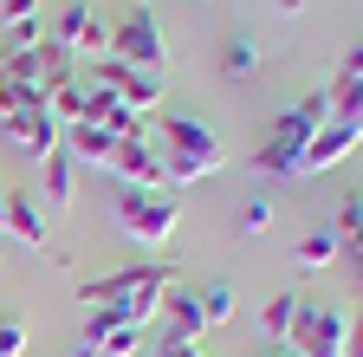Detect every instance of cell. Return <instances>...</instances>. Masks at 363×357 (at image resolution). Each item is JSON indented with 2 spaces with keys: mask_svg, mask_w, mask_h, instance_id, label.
I'll use <instances>...</instances> for the list:
<instances>
[{
  "mask_svg": "<svg viewBox=\"0 0 363 357\" xmlns=\"http://www.w3.org/2000/svg\"><path fill=\"white\" fill-rule=\"evenodd\" d=\"M363 143V117H325V130L305 143V156H298V175H325V169H337L350 150Z\"/></svg>",
  "mask_w": 363,
  "mask_h": 357,
  "instance_id": "obj_8",
  "label": "cell"
},
{
  "mask_svg": "<svg viewBox=\"0 0 363 357\" xmlns=\"http://www.w3.org/2000/svg\"><path fill=\"white\" fill-rule=\"evenodd\" d=\"M39 169H45V208H72L78 202V163H72V150L59 143Z\"/></svg>",
  "mask_w": 363,
  "mask_h": 357,
  "instance_id": "obj_16",
  "label": "cell"
},
{
  "mask_svg": "<svg viewBox=\"0 0 363 357\" xmlns=\"http://www.w3.org/2000/svg\"><path fill=\"white\" fill-rule=\"evenodd\" d=\"M279 13H286V20H292V13H305V0H279Z\"/></svg>",
  "mask_w": 363,
  "mask_h": 357,
  "instance_id": "obj_26",
  "label": "cell"
},
{
  "mask_svg": "<svg viewBox=\"0 0 363 357\" xmlns=\"http://www.w3.org/2000/svg\"><path fill=\"white\" fill-rule=\"evenodd\" d=\"M84 78H91V84H104L111 98H123L136 117H156V111H162V92H169V78L130 72V65H123V59H111V53H104V59H91V65H84Z\"/></svg>",
  "mask_w": 363,
  "mask_h": 357,
  "instance_id": "obj_6",
  "label": "cell"
},
{
  "mask_svg": "<svg viewBox=\"0 0 363 357\" xmlns=\"http://www.w3.org/2000/svg\"><path fill=\"white\" fill-rule=\"evenodd\" d=\"M52 39H59L65 53H78V59H84V53H91V59H104V53H111V26H104L98 13H91L84 0H78V7H65V13H59Z\"/></svg>",
  "mask_w": 363,
  "mask_h": 357,
  "instance_id": "obj_11",
  "label": "cell"
},
{
  "mask_svg": "<svg viewBox=\"0 0 363 357\" xmlns=\"http://www.w3.org/2000/svg\"><path fill=\"white\" fill-rule=\"evenodd\" d=\"M182 221V202L162 195V189H123L117 195V228L136 241V247H162Z\"/></svg>",
  "mask_w": 363,
  "mask_h": 357,
  "instance_id": "obj_3",
  "label": "cell"
},
{
  "mask_svg": "<svg viewBox=\"0 0 363 357\" xmlns=\"http://www.w3.org/2000/svg\"><path fill=\"white\" fill-rule=\"evenodd\" d=\"M156 150H162V175L169 182H208V175L227 163L220 137L201 123V117H156Z\"/></svg>",
  "mask_w": 363,
  "mask_h": 357,
  "instance_id": "obj_2",
  "label": "cell"
},
{
  "mask_svg": "<svg viewBox=\"0 0 363 357\" xmlns=\"http://www.w3.org/2000/svg\"><path fill=\"white\" fill-rule=\"evenodd\" d=\"M259 59H266V53H259V39H253V33H240V39H227L220 72H227V78H253V72H259Z\"/></svg>",
  "mask_w": 363,
  "mask_h": 357,
  "instance_id": "obj_18",
  "label": "cell"
},
{
  "mask_svg": "<svg viewBox=\"0 0 363 357\" xmlns=\"http://www.w3.org/2000/svg\"><path fill=\"white\" fill-rule=\"evenodd\" d=\"M156 273H162V260H150V266H117V273H104V280L84 286V305H117V299H130V292H143Z\"/></svg>",
  "mask_w": 363,
  "mask_h": 357,
  "instance_id": "obj_13",
  "label": "cell"
},
{
  "mask_svg": "<svg viewBox=\"0 0 363 357\" xmlns=\"http://www.w3.org/2000/svg\"><path fill=\"white\" fill-rule=\"evenodd\" d=\"M136 7H156V0H136Z\"/></svg>",
  "mask_w": 363,
  "mask_h": 357,
  "instance_id": "obj_27",
  "label": "cell"
},
{
  "mask_svg": "<svg viewBox=\"0 0 363 357\" xmlns=\"http://www.w3.org/2000/svg\"><path fill=\"white\" fill-rule=\"evenodd\" d=\"M156 357H208L201 344H182V351H156Z\"/></svg>",
  "mask_w": 363,
  "mask_h": 357,
  "instance_id": "obj_25",
  "label": "cell"
},
{
  "mask_svg": "<svg viewBox=\"0 0 363 357\" xmlns=\"http://www.w3.org/2000/svg\"><path fill=\"white\" fill-rule=\"evenodd\" d=\"M331 84H363V39L344 53V65H337V78H331Z\"/></svg>",
  "mask_w": 363,
  "mask_h": 357,
  "instance_id": "obj_22",
  "label": "cell"
},
{
  "mask_svg": "<svg viewBox=\"0 0 363 357\" xmlns=\"http://www.w3.org/2000/svg\"><path fill=\"white\" fill-rule=\"evenodd\" d=\"M0 20L20 26V20H39V0H0Z\"/></svg>",
  "mask_w": 363,
  "mask_h": 357,
  "instance_id": "obj_23",
  "label": "cell"
},
{
  "mask_svg": "<svg viewBox=\"0 0 363 357\" xmlns=\"http://www.w3.org/2000/svg\"><path fill=\"white\" fill-rule=\"evenodd\" d=\"M0 130H7V137L26 150V156H52L59 143H65V123L52 117V104H26V111H7V117H0Z\"/></svg>",
  "mask_w": 363,
  "mask_h": 357,
  "instance_id": "obj_9",
  "label": "cell"
},
{
  "mask_svg": "<svg viewBox=\"0 0 363 357\" xmlns=\"http://www.w3.org/2000/svg\"><path fill=\"white\" fill-rule=\"evenodd\" d=\"M325 117H331V98L325 92H305L298 104H286L279 117H272V130H266V143H259V175H272V182H286V175H298V156H305V143L325 130Z\"/></svg>",
  "mask_w": 363,
  "mask_h": 357,
  "instance_id": "obj_1",
  "label": "cell"
},
{
  "mask_svg": "<svg viewBox=\"0 0 363 357\" xmlns=\"http://www.w3.org/2000/svg\"><path fill=\"white\" fill-rule=\"evenodd\" d=\"M72 357H91V351H72Z\"/></svg>",
  "mask_w": 363,
  "mask_h": 357,
  "instance_id": "obj_29",
  "label": "cell"
},
{
  "mask_svg": "<svg viewBox=\"0 0 363 357\" xmlns=\"http://www.w3.org/2000/svg\"><path fill=\"white\" fill-rule=\"evenodd\" d=\"M111 59H123L130 72H150V78H169V39H162V20L156 7H136L117 33H111Z\"/></svg>",
  "mask_w": 363,
  "mask_h": 357,
  "instance_id": "obj_4",
  "label": "cell"
},
{
  "mask_svg": "<svg viewBox=\"0 0 363 357\" xmlns=\"http://www.w3.org/2000/svg\"><path fill=\"white\" fill-rule=\"evenodd\" d=\"M201 312H208V325H227V319H234V286H208Z\"/></svg>",
  "mask_w": 363,
  "mask_h": 357,
  "instance_id": "obj_20",
  "label": "cell"
},
{
  "mask_svg": "<svg viewBox=\"0 0 363 357\" xmlns=\"http://www.w3.org/2000/svg\"><path fill=\"white\" fill-rule=\"evenodd\" d=\"M298 305H305L298 292H272L266 312H259V331H266L272 344H286V338H292V319H298Z\"/></svg>",
  "mask_w": 363,
  "mask_h": 357,
  "instance_id": "obj_17",
  "label": "cell"
},
{
  "mask_svg": "<svg viewBox=\"0 0 363 357\" xmlns=\"http://www.w3.org/2000/svg\"><path fill=\"white\" fill-rule=\"evenodd\" d=\"M111 175L123 189H162L169 175H162V150H156V130L143 123L136 137H123L117 143V163H111Z\"/></svg>",
  "mask_w": 363,
  "mask_h": 357,
  "instance_id": "obj_7",
  "label": "cell"
},
{
  "mask_svg": "<svg viewBox=\"0 0 363 357\" xmlns=\"http://www.w3.org/2000/svg\"><path fill=\"white\" fill-rule=\"evenodd\" d=\"M266 228H272V202H247V208H240V234H247V241H259Z\"/></svg>",
  "mask_w": 363,
  "mask_h": 357,
  "instance_id": "obj_21",
  "label": "cell"
},
{
  "mask_svg": "<svg viewBox=\"0 0 363 357\" xmlns=\"http://www.w3.org/2000/svg\"><path fill=\"white\" fill-rule=\"evenodd\" d=\"M331 234H337V260L363 266V195H344L331 214Z\"/></svg>",
  "mask_w": 363,
  "mask_h": 357,
  "instance_id": "obj_15",
  "label": "cell"
},
{
  "mask_svg": "<svg viewBox=\"0 0 363 357\" xmlns=\"http://www.w3.org/2000/svg\"><path fill=\"white\" fill-rule=\"evenodd\" d=\"M201 338H208V312H201V292H182V286H169V292H162V351L201 344Z\"/></svg>",
  "mask_w": 363,
  "mask_h": 357,
  "instance_id": "obj_10",
  "label": "cell"
},
{
  "mask_svg": "<svg viewBox=\"0 0 363 357\" xmlns=\"http://www.w3.org/2000/svg\"><path fill=\"white\" fill-rule=\"evenodd\" d=\"M65 150H72V163L84 169H111L117 163V137H111V130H98V123H65Z\"/></svg>",
  "mask_w": 363,
  "mask_h": 357,
  "instance_id": "obj_14",
  "label": "cell"
},
{
  "mask_svg": "<svg viewBox=\"0 0 363 357\" xmlns=\"http://www.w3.org/2000/svg\"><path fill=\"white\" fill-rule=\"evenodd\" d=\"M266 357H286V351H266Z\"/></svg>",
  "mask_w": 363,
  "mask_h": 357,
  "instance_id": "obj_28",
  "label": "cell"
},
{
  "mask_svg": "<svg viewBox=\"0 0 363 357\" xmlns=\"http://www.w3.org/2000/svg\"><path fill=\"white\" fill-rule=\"evenodd\" d=\"M344 338H350L344 305H298L286 357H344Z\"/></svg>",
  "mask_w": 363,
  "mask_h": 357,
  "instance_id": "obj_5",
  "label": "cell"
},
{
  "mask_svg": "<svg viewBox=\"0 0 363 357\" xmlns=\"http://www.w3.org/2000/svg\"><path fill=\"white\" fill-rule=\"evenodd\" d=\"M298 266H305V273H325V266H337V234H331V228L305 234V241H298Z\"/></svg>",
  "mask_w": 363,
  "mask_h": 357,
  "instance_id": "obj_19",
  "label": "cell"
},
{
  "mask_svg": "<svg viewBox=\"0 0 363 357\" xmlns=\"http://www.w3.org/2000/svg\"><path fill=\"white\" fill-rule=\"evenodd\" d=\"M0 228H7L13 241H26V247H39L45 234H52V221H45V202H33L26 189H13V195H0Z\"/></svg>",
  "mask_w": 363,
  "mask_h": 357,
  "instance_id": "obj_12",
  "label": "cell"
},
{
  "mask_svg": "<svg viewBox=\"0 0 363 357\" xmlns=\"http://www.w3.org/2000/svg\"><path fill=\"white\" fill-rule=\"evenodd\" d=\"M344 357H363V312L350 319V338H344Z\"/></svg>",
  "mask_w": 363,
  "mask_h": 357,
  "instance_id": "obj_24",
  "label": "cell"
}]
</instances>
